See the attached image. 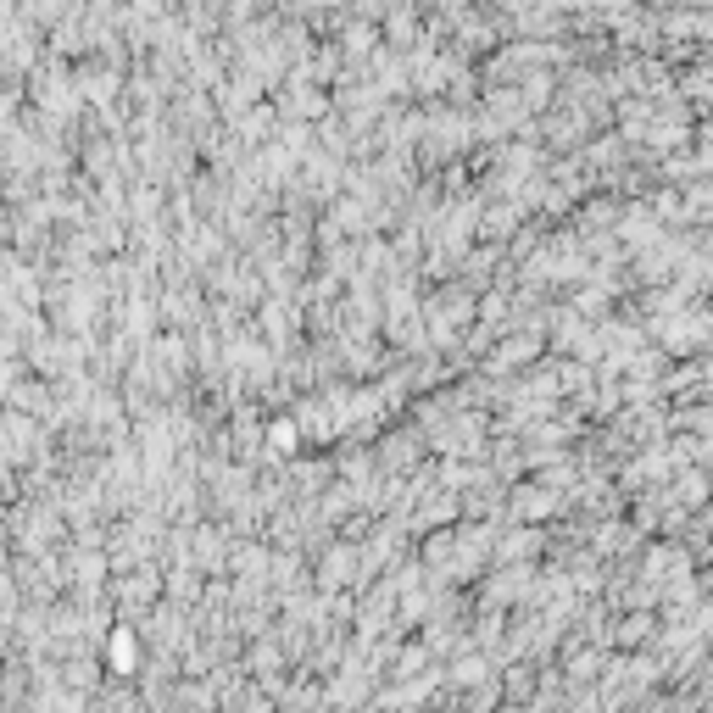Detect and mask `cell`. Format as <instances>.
<instances>
[{
  "label": "cell",
  "mask_w": 713,
  "mask_h": 713,
  "mask_svg": "<svg viewBox=\"0 0 713 713\" xmlns=\"http://www.w3.org/2000/svg\"><path fill=\"white\" fill-rule=\"evenodd\" d=\"M134 663H140V647H134L129 630H117V636H112V669H117V675H134Z\"/></svg>",
  "instance_id": "1"
}]
</instances>
